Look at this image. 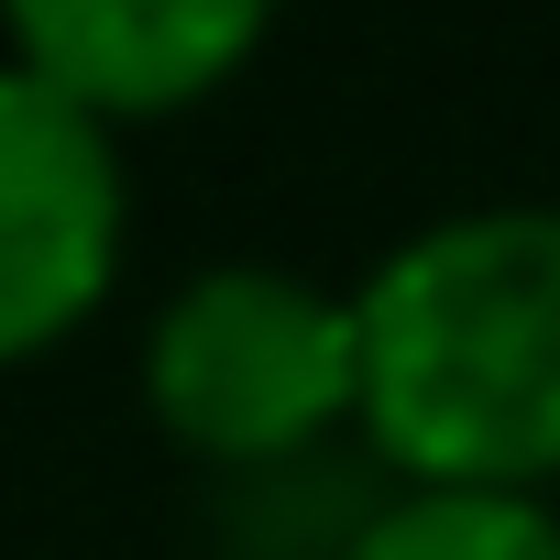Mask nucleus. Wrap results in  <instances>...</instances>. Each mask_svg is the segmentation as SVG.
<instances>
[{
  "mask_svg": "<svg viewBox=\"0 0 560 560\" xmlns=\"http://www.w3.org/2000/svg\"><path fill=\"white\" fill-rule=\"evenodd\" d=\"M253 45H264L253 0H23L12 12V67L67 110H89L100 132L209 100Z\"/></svg>",
  "mask_w": 560,
  "mask_h": 560,
  "instance_id": "obj_4",
  "label": "nucleus"
},
{
  "mask_svg": "<svg viewBox=\"0 0 560 560\" xmlns=\"http://www.w3.org/2000/svg\"><path fill=\"white\" fill-rule=\"evenodd\" d=\"M341 560H560V516L538 494H462V483H418L396 505H374L352 527Z\"/></svg>",
  "mask_w": 560,
  "mask_h": 560,
  "instance_id": "obj_5",
  "label": "nucleus"
},
{
  "mask_svg": "<svg viewBox=\"0 0 560 560\" xmlns=\"http://www.w3.org/2000/svg\"><path fill=\"white\" fill-rule=\"evenodd\" d=\"M363 440L462 494H538L560 472V209H451L363 287Z\"/></svg>",
  "mask_w": 560,
  "mask_h": 560,
  "instance_id": "obj_1",
  "label": "nucleus"
},
{
  "mask_svg": "<svg viewBox=\"0 0 560 560\" xmlns=\"http://www.w3.org/2000/svg\"><path fill=\"white\" fill-rule=\"evenodd\" d=\"M121 264V154L0 56V363L56 352Z\"/></svg>",
  "mask_w": 560,
  "mask_h": 560,
  "instance_id": "obj_3",
  "label": "nucleus"
},
{
  "mask_svg": "<svg viewBox=\"0 0 560 560\" xmlns=\"http://www.w3.org/2000/svg\"><path fill=\"white\" fill-rule=\"evenodd\" d=\"M143 396L198 462H231V472L308 462V440L363 407L352 298L308 287L287 264H209L165 298L143 341Z\"/></svg>",
  "mask_w": 560,
  "mask_h": 560,
  "instance_id": "obj_2",
  "label": "nucleus"
}]
</instances>
